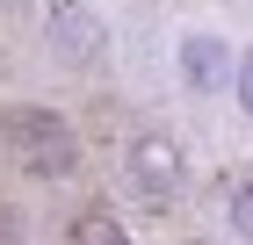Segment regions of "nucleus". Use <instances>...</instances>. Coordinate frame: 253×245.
Returning <instances> with one entry per match:
<instances>
[{
  "label": "nucleus",
  "instance_id": "7",
  "mask_svg": "<svg viewBox=\"0 0 253 245\" xmlns=\"http://www.w3.org/2000/svg\"><path fill=\"white\" fill-rule=\"evenodd\" d=\"M224 216H232V231L253 245V180H239V188H232V209H224Z\"/></svg>",
  "mask_w": 253,
  "mask_h": 245
},
{
  "label": "nucleus",
  "instance_id": "10",
  "mask_svg": "<svg viewBox=\"0 0 253 245\" xmlns=\"http://www.w3.org/2000/svg\"><path fill=\"white\" fill-rule=\"evenodd\" d=\"M195 245H210V238H195Z\"/></svg>",
  "mask_w": 253,
  "mask_h": 245
},
{
  "label": "nucleus",
  "instance_id": "4",
  "mask_svg": "<svg viewBox=\"0 0 253 245\" xmlns=\"http://www.w3.org/2000/svg\"><path fill=\"white\" fill-rule=\"evenodd\" d=\"M58 130H73L58 108H43V101H0V137H7L15 151L43 144V137H58Z\"/></svg>",
  "mask_w": 253,
  "mask_h": 245
},
{
  "label": "nucleus",
  "instance_id": "2",
  "mask_svg": "<svg viewBox=\"0 0 253 245\" xmlns=\"http://www.w3.org/2000/svg\"><path fill=\"white\" fill-rule=\"evenodd\" d=\"M43 51L51 65L65 72H94L101 58H109V22H101L94 0H51V15H43Z\"/></svg>",
  "mask_w": 253,
  "mask_h": 245
},
{
  "label": "nucleus",
  "instance_id": "3",
  "mask_svg": "<svg viewBox=\"0 0 253 245\" xmlns=\"http://www.w3.org/2000/svg\"><path fill=\"white\" fill-rule=\"evenodd\" d=\"M174 65H181V87H188V94H224L232 72H239V51L217 36V29H188V36L174 43Z\"/></svg>",
  "mask_w": 253,
  "mask_h": 245
},
{
  "label": "nucleus",
  "instance_id": "9",
  "mask_svg": "<svg viewBox=\"0 0 253 245\" xmlns=\"http://www.w3.org/2000/svg\"><path fill=\"white\" fill-rule=\"evenodd\" d=\"M29 238V216H22V209H0V245H22Z\"/></svg>",
  "mask_w": 253,
  "mask_h": 245
},
{
  "label": "nucleus",
  "instance_id": "1",
  "mask_svg": "<svg viewBox=\"0 0 253 245\" xmlns=\"http://www.w3.org/2000/svg\"><path fill=\"white\" fill-rule=\"evenodd\" d=\"M123 188L145 209L181 202V188H188V151H181V137L174 130H137L123 144Z\"/></svg>",
  "mask_w": 253,
  "mask_h": 245
},
{
  "label": "nucleus",
  "instance_id": "5",
  "mask_svg": "<svg viewBox=\"0 0 253 245\" xmlns=\"http://www.w3.org/2000/svg\"><path fill=\"white\" fill-rule=\"evenodd\" d=\"M22 173L29 180H73L80 173V130H58V137H43V144L22 151Z\"/></svg>",
  "mask_w": 253,
  "mask_h": 245
},
{
  "label": "nucleus",
  "instance_id": "8",
  "mask_svg": "<svg viewBox=\"0 0 253 245\" xmlns=\"http://www.w3.org/2000/svg\"><path fill=\"white\" fill-rule=\"evenodd\" d=\"M232 94H239V108H246V115H253V51H246V58H239V72H232Z\"/></svg>",
  "mask_w": 253,
  "mask_h": 245
},
{
  "label": "nucleus",
  "instance_id": "6",
  "mask_svg": "<svg viewBox=\"0 0 253 245\" xmlns=\"http://www.w3.org/2000/svg\"><path fill=\"white\" fill-rule=\"evenodd\" d=\"M65 245H130V231H123L116 209H80L73 231H65Z\"/></svg>",
  "mask_w": 253,
  "mask_h": 245
}]
</instances>
